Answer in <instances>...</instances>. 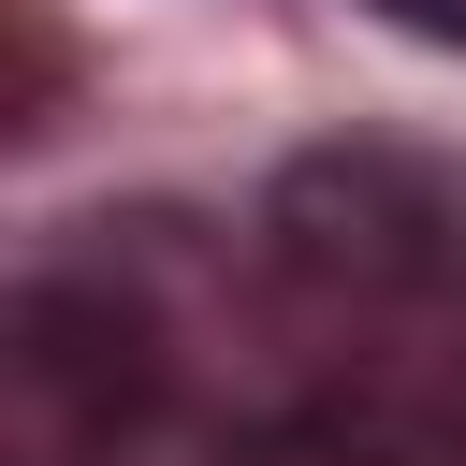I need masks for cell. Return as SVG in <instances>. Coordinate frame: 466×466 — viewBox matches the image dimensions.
<instances>
[{
	"label": "cell",
	"instance_id": "obj_2",
	"mask_svg": "<svg viewBox=\"0 0 466 466\" xmlns=\"http://www.w3.org/2000/svg\"><path fill=\"white\" fill-rule=\"evenodd\" d=\"M277 248H291L306 291L379 306V291H408V277L451 262V218H437V189H422L408 160H306L291 204H277Z\"/></svg>",
	"mask_w": 466,
	"mask_h": 466
},
{
	"label": "cell",
	"instance_id": "obj_1",
	"mask_svg": "<svg viewBox=\"0 0 466 466\" xmlns=\"http://www.w3.org/2000/svg\"><path fill=\"white\" fill-rule=\"evenodd\" d=\"M160 320L146 291L87 277V262H44L15 277L0 306V466H116L146 422H160Z\"/></svg>",
	"mask_w": 466,
	"mask_h": 466
},
{
	"label": "cell",
	"instance_id": "obj_4",
	"mask_svg": "<svg viewBox=\"0 0 466 466\" xmlns=\"http://www.w3.org/2000/svg\"><path fill=\"white\" fill-rule=\"evenodd\" d=\"M393 29H422V44H466V0H379Z\"/></svg>",
	"mask_w": 466,
	"mask_h": 466
},
{
	"label": "cell",
	"instance_id": "obj_3",
	"mask_svg": "<svg viewBox=\"0 0 466 466\" xmlns=\"http://www.w3.org/2000/svg\"><path fill=\"white\" fill-rule=\"evenodd\" d=\"M233 466H466V393H422V379H335V393L277 408Z\"/></svg>",
	"mask_w": 466,
	"mask_h": 466
}]
</instances>
